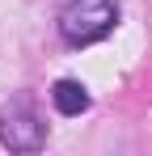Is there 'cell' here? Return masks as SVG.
I'll list each match as a JSON object with an SVG mask.
<instances>
[{"label": "cell", "mask_w": 152, "mask_h": 156, "mask_svg": "<svg viewBox=\"0 0 152 156\" xmlns=\"http://www.w3.org/2000/svg\"><path fill=\"white\" fill-rule=\"evenodd\" d=\"M118 26V4L114 0H68L59 9V38L68 47H89L101 42Z\"/></svg>", "instance_id": "6da1fadb"}, {"label": "cell", "mask_w": 152, "mask_h": 156, "mask_svg": "<svg viewBox=\"0 0 152 156\" xmlns=\"http://www.w3.org/2000/svg\"><path fill=\"white\" fill-rule=\"evenodd\" d=\"M42 139H47V127L30 97H13L0 110V144L9 152H38Z\"/></svg>", "instance_id": "7a4b0ae2"}, {"label": "cell", "mask_w": 152, "mask_h": 156, "mask_svg": "<svg viewBox=\"0 0 152 156\" xmlns=\"http://www.w3.org/2000/svg\"><path fill=\"white\" fill-rule=\"evenodd\" d=\"M51 101H55V110H59L63 118H76V114L89 110V89H85L80 80H55V84H51Z\"/></svg>", "instance_id": "3957f363"}]
</instances>
